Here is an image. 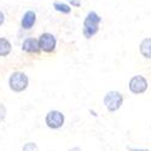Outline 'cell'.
Segmentation results:
<instances>
[{"mask_svg":"<svg viewBox=\"0 0 151 151\" xmlns=\"http://www.w3.org/2000/svg\"><path fill=\"white\" fill-rule=\"evenodd\" d=\"M100 23H102V17L96 11L87 12V15L83 19V27H82V34L86 39H92L99 32Z\"/></svg>","mask_w":151,"mask_h":151,"instance_id":"6da1fadb","label":"cell"},{"mask_svg":"<svg viewBox=\"0 0 151 151\" xmlns=\"http://www.w3.org/2000/svg\"><path fill=\"white\" fill-rule=\"evenodd\" d=\"M29 79L23 71H15L9 79V86L14 92H22L28 87Z\"/></svg>","mask_w":151,"mask_h":151,"instance_id":"7a4b0ae2","label":"cell"},{"mask_svg":"<svg viewBox=\"0 0 151 151\" xmlns=\"http://www.w3.org/2000/svg\"><path fill=\"white\" fill-rule=\"evenodd\" d=\"M37 41H39V47L40 51L45 52V53H52L56 51L57 47V39L52 33H42L40 34V36L37 37Z\"/></svg>","mask_w":151,"mask_h":151,"instance_id":"3957f363","label":"cell"},{"mask_svg":"<svg viewBox=\"0 0 151 151\" xmlns=\"http://www.w3.org/2000/svg\"><path fill=\"white\" fill-rule=\"evenodd\" d=\"M123 96L119 91H110L104 97V104L109 111H116L122 106Z\"/></svg>","mask_w":151,"mask_h":151,"instance_id":"277c9868","label":"cell"},{"mask_svg":"<svg viewBox=\"0 0 151 151\" xmlns=\"http://www.w3.org/2000/svg\"><path fill=\"white\" fill-rule=\"evenodd\" d=\"M46 124L52 129H58L64 124V115L58 110H51L46 115Z\"/></svg>","mask_w":151,"mask_h":151,"instance_id":"5b68a950","label":"cell"},{"mask_svg":"<svg viewBox=\"0 0 151 151\" xmlns=\"http://www.w3.org/2000/svg\"><path fill=\"white\" fill-rule=\"evenodd\" d=\"M128 87H129V91L132 93L142 94L147 88V81H146V79L144 76H142V75H135V76H133L129 80Z\"/></svg>","mask_w":151,"mask_h":151,"instance_id":"8992f818","label":"cell"},{"mask_svg":"<svg viewBox=\"0 0 151 151\" xmlns=\"http://www.w3.org/2000/svg\"><path fill=\"white\" fill-rule=\"evenodd\" d=\"M36 23V12L33 10H27L22 15L21 18V28L23 30H30Z\"/></svg>","mask_w":151,"mask_h":151,"instance_id":"52a82bcc","label":"cell"},{"mask_svg":"<svg viewBox=\"0 0 151 151\" xmlns=\"http://www.w3.org/2000/svg\"><path fill=\"white\" fill-rule=\"evenodd\" d=\"M21 48H22V51L26 53H39L40 52L39 41H37L36 37H32V36L23 40Z\"/></svg>","mask_w":151,"mask_h":151,"instance_id":"ba28073f","label":"cell"},{"mask_svg":"<svg viewBox=\"0 0 151 151\" xmlns=\"http://www.w3.org/2000/svg\"><path fill=\"white\" fill-rule=\"evenodd\" d=\"M139 52L144 58L151 59V37H145L142 40L139 45Z\"/></svg>","mask_w":151,"mask_h":151,"instance_id":"9c48e42d","label":"cell"},{"mask_svg":"<svg viewBox=\"0 0 151 151\" xmlns=\"http://www.w3.org/2000/svg\"><path fill=\"white\" fill-rule=\"evenodd\" d=\"M12 45L9 39L0 36V57H7L11 53Z\"/></svg>","mask_w":151,"mask_h":151,"instance_id":"30bf717a","label":"cell"},{"mask_svg":"<svg viewBox=\"0 0 151 151\" xmlns=\"http://www.w3.org/2000/svg\"><path fill=\"white\" fill-rule=\"evenodd\" d=\"M53 9L63 15H69L71 12V6L68 3H63V1H55L53 3Z\"/></svg>","mask_w":151,"mask_h":151,"instance_id":"8fae6325","label":"cell"},{"mask_svg":"<svg viewBox=\"0 0 151 151\" xmlns=\"http://www.w3.org/2000/svg\"><path fill=\"white\" fill-rule=\"evenodd\" d=\"M22 151H37V146L35 143H27L23 146Z\"/></svg>","mask_w":151,"mask_h":151,"instance_id":"7c38bea8","label":"cell"},{"mask_svg":"<svg viewBox=\"0 0 151 151\" xmlns=\"http://www.w3.org/2000/svg\"><path fill=\"white\" fill-rule=\"evenodd\" d=\"M6 117V108L4 104L0 103V122H3Z\"/></svg>","mask_w":151,"mask_h":151,"instance_id":"4fadbf2b","label":"cell"},{"mask_svg":"<svg viewBox=\"0 0 151 151\" xmlns=\"http://www.w3.org/2000/svg\"><path fill=\"white\" fill-rule=\"evenodd\" d=\"M68 4L71 7H80L81 6V0H68Z\"/></svg>","mask_w":151,"mask_h":151,"instance_id":"5bb4252c","label":"cell"},{"mask_svg":"<svg viewBox=\"0 0 151 151\" xmlns=\"http://www.w3.org/2000/svg\"><path fill=\"white\" fill-rule=\"evenodd\" d=\"M4 23H5V14L0 10V27H1Z\"/></svg>","mask_w":151,"mask_h":151,"instance_id":"9a60e30c","label":"cell"},{"mask_svg":"<svg viewBox=\"0 0 151 151\" xmlns=\"http://www.w3.org/2000/svg\"><path fill=\"white\" fill-rule=\"evenodd\" d=\"M69 151H81V149H80V147H73V149H70Z\"/></svg>","mask_w":151,"mask_h":151,"instance_id":"2e32d148","label":"cell"}]
</instances>
